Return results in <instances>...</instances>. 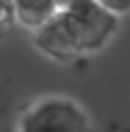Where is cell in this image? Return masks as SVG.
Wrapping results in <instances>:
<instances>
[{
  "label": "cell",
  "mask_w": 130,
  "mask_h": 132,
  "mask_svg": "<svg viewBox=\"0 0 130 132\" xmlns=\"http://www.w3.org/2000/svg\"><path fill=\"white\" fill-rule=\"evenodd\" d=\"M118 17L101 5V0H67L43 29L34 34V46L46 58L72 63L99 53L113 38Z\"/></svg>",
  "instance_id": "1"
},
{
  "label": "cell",
  "mask_w": 130,
  "mask_h": 132,
  "mask_svg": "<svg viewBox=\"0 0 130 132\" xmlns=\"http://www.w3.org/2000/svg\"><path fill=\"white\" fill-rule=\"evenodd\" d=\"M17 132H91V127L77 101L67 96H46L22 113Z\"/></svg>",
  "instance_id": "2"
},
{
  "label": "cell",
  "mask_w": 130,
  "mask_h": 132,
  "mask_svg": "<svg viewBox=\"0 0 130 132\" xmlns=\"http://www.w3.org/2000/svg\"><path fill=\"white\" fill-rule=\"evenodd\" d=\"M12 5H14V22L34 34L48 24L60 7L58 0H14Z\"/></svg>",
  "instance_id": "3"
},
{
  "label": "cell",
  "mask_w": 130,
  "mask_h": 132,
  "mask_svg": "<svg viewBox=\"0 0 130 132\" xmlns=\"http://www.w3.org/2000/svg\"><path fill=\"white\" fill-rule=\"evenodd\" d=\"M12 24H14V5H12V0L10 3L0 0V38L10 31Z\"/></svg>",
  "instance_id": "4"
},
{
  "label": "cell",
  "mask_w": 130,
  "mask_h": 132,
  "mask_svg": "<svg viewBox=\"0 0 130 132\" xmlns=\"http://www.w3.org/2000/svg\"><path fill=\"white\" fill-rule=\"evenodd\" d=\"M101 5H104L111 14H116L118 19L123 17L125 12H130V3H128V0H101Z\"/></svg>",
  "instance_id": "5"
}]
</instances>
